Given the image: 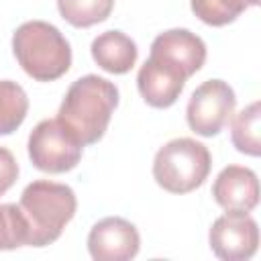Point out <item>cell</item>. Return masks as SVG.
Instances as JSON below:
<instances>
[{
    "mask_svg": "<svg viewBox=\"0 0 261 261\" xmlns=\"http://www.w3.org/2000/svg\"><path fill=\"white\" fill-rule=\"evenodd\" d=\"M118 106V88L106 77L88 73L77 77L65 92L57 118L80 139V143H98Z\"/></svg>",
    "mask_w": 261,
    "mask_h": 261,
    "instance_id": "cell-1",
    "label": "cell"
},
{
    "mask_svg": "<svg viewBox=\"0 0 261 261\" xmlns=\"http://www.w3.org/2000/svg\"><path fill=\"white\" fill-rule=\"evenodd\" d=\"M18 208L29 228L27 245L47 247L61 237L65 224L73 218L77 200L73 190L65 184L35 179L22 190Z\"/></svg>",
    "mask_w": 261,
    "mask_h": 261,
    "instance_id": "cell-2",
    "label": "cell"
},
{
    "mask_svg": "<svg viewBox=\"0 0 261 261\" xmlns=\"http://www.w3.org/2000/svg\"><path fill=\"white\" fill-rule=\"evenodd\" d=\"M18 65L37 82L59 80L71 65V47L61 31L45 20L22 22L12 35Z\"/></svg>",
    "mask_w": 261,
    "mask_h": 261,
    "instance_id": "cell-3",
    "label": "cell"
},
{
    "mask_svg": "<svg viewBox=\"0 0 261 261\" xmlns=\"http://www.w3.org/2000/svg\"><path fill=\"white\" fill-rule=\"evenodd\" d=\"M212 167L210 151L204 143L179 137L165 143L153 159V177L169 194H188L200 188Z\"/></svg>",
    "mask_w": 261,
    "mask_h": 261,
    "instance_id": "cell-4",
    "label": "cell"
},
{
    "mask_svg": "<svg viewBox=\"0 0 261 261\" xmlns=\"http://www.w3.org/2000/svg\"><path fill=\"white\" fill-rule=\"evenodd\" d=\"M84 145L59 120H41L29 135V157L33 165L45 173L71 171L82 159Z\"/></svg>",
    "mask_w": 261,
    "mask_h": 261,
    "instance_id": "cell-5",
    "label": "cell"
},
{
    "mask_svg": "<svg viewBox=\"0 0 261 261\" xmlns=\"http://www.w3.org/2000/svg\"><path fill=\"white\" fill-rule=\"evenodd\" d=\"M237 106L234 90L222 80H206L188 102V126L200 137H216L232 118Z\"/></svg>",
    "mask_w": 261,
    "mask_h": 261,
    "instance_id": "cell-6",
    "label": "cell"
},
{
    "mask_svg": "<svg viewBox=\"0 0 261 261\" xmlns=\"http://www.w3.org/2000/svg\"><path fill=\"white\" fill-rule=\"evenodd\" d=\"M212 253L222 261H247L257 253L259 228L249 212L226 210L218 216L208 232Z\"/></svg>",
    "mask_w": 261,
    "mask_h": 261,
    "instance_id": "cell-7",
    "label": "cell"
},
{
    "mask_svg": "<svg viewBox=\"0 0 261 261\" xmlns=\"http://www.w3.org/2000/svg\"><path fill=\"white\" fill-rule=\"evenodd\" d=\"M141 249V237L133 222L120 216L98 220L88 234V251L96 261H130Z\"/></svg>",
    "mask_w": 261,
    "mask_h": 261,
    "instance_id": "cell-8",
    "label": "cell"
},
{
    "mask_svg": "<svg viewBox=\"0 0 261 261\" xmlns=\"http://www.w3.org/2000/svg\"><path fill=\"white\" fill-rule=\"evenodd\" d=\"M149 55L167 61L190 77L204 65L206 45L196 33L188 29H169L153 39Z\"/></svg>",
    "mask_w": 261,
    "mask_h": 261,
    "instance_id": "cell-9",
    "label": "cell"
},
{
    "mask_svg": "<svg viewBox=\"0 0 261 261\" xmlns=\"http://www.w3.org/2000/svg\"><path fill=\"white\" fill-rule=\"evenodd\" d=\"M186 80V73L157 57H149L137 73L139 92L143 100L153 108H169L175 104L184 92Z\"/></svg>",
    "mask_w": 261,
    "mask_h": 261,
    "instance_id": "cell-10",
    "label": "cell"
},
{
    "mask_svg": "<svg viewBox=\"0 0 261 261\" xmlns=\"http://www.w3.org/2000/svg\"><path fill=\"white\" fill-rule=\"evenodd\" d=\"M212 198L224 210L251 212L259 204L257 173L245 165L224 167L212 184Z\"/></svg>",
    "mask_w": 261,
    "mask_h": 261,
    "instance_id": "cell-11",
    "label": "cell"
},
{
    "mask_svg": "<svg viewBox=\"0 0 261 261\" xmlns=\"http://www.w3.org/2000/svg\"><path fill=\"white\" fill-rule=\"evenodd\" d=\"M92 57L108 73L122 75L133 69L139 57L137 43L122 31H104L92 41Z\"/></svg>",
    "mask_w": 261,
    "mask_h": 261,
    "instance_id": "cell-12",
    "label": "cell"
},
{
    "mask_svg": "<svg viewBox=\"0 0 261 261\" xmlns=\"http://www.w3.org/2000/svg\"><path fill=\"white\" fill-rule=\"evenodd\" d=\"M259 122H261V104L257 100L245 106L239 114H234L230 122V139L239 153H245L251 157L261 155Z\"/></svg>",
    "mask_w": 261,
    "mask_h": 261,
    "instance_id": "cell-13",
    "label": "cell"
},
{
    "mask_svg": "<svg viewBox=\"0 0 261 261\" xmlns=\"http://www.w3.org/2000/svg\"><path fill=\"white\" fill-rule=\"evenodd\" d=\"M29 98L20 84L0 80V135H12L27 118Z\"/></svg>",
    "mask_w": 261,
    "mask_h": 261,
    "instance_id": "cell-14",
    "label": "cell"
},
{
    "mask_svg": "<svg viewBox=\"0 0 261 261\" xmlns=\"http://www.w3.org/2000/svg\"><path fill=\"white\" fill-rule=\"evenodd\" d=\"M57 8L71 27L88 29L110 16L114 0H57Z\"/></svg>",
    "mask_w": 261,
    "mask_h": 261,
    "instance_id": "cell-15",
    "label": "cell"
},
{
    "mask_svg": "<svg viewBox=\"0 0 261 261\" xmlns=\"http://www.w3.org/2000/svg\"><path fill=\"white\" fill-rule=\"evenodd\" d=\"M259 0H190L192 12L210 27H224L234 22L247 8L257 6Z\"/></svg>",
    "mask_w": 261,
    "mask_h": 261,
    "instance_id": "cell-16",
    "label": "cell"
},
{
    "mask_svg": "<svg viewBox=\"0 0 261 261\" xmlns=\"http://www.w3.org/2000/svg\"><path fill=\"white\" fill-rule=\"evenodd\" d=\"M27 239L29 228L18 204H0V251L24 247Z\"/></svg>",
    "mask_w": 261,
    "mask_h": 261,
    "instance_id": "cell-17",
    "label": "cell"
},
{
    "mask_svg": "<svg viewBox=\"0 0 261 261\" xmlns=\"http://www.w3.org/2000/svg\"><path fill=\"white\" fill-rule=\"evenodd\" d=\"M16 179H18V163L6 147H0V196H4L14 186Z\"/></svg>",
    "mask_w": 261,
    "mask_h": 261,
    "instance_id": "cell-18",
    "label": "cell"
}]
</instances>
